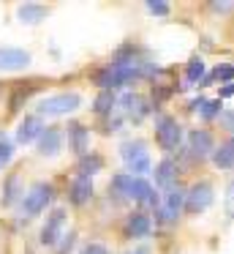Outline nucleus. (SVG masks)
Returning <instances> with one entry per match:
<instances>
[{"label":"nucleus","instance_id":"f257e3e1","mask_svg":"<svg viewBox=\"0 0 234 254\" xmlns=\"http://www.w3.org/2000/svg\"><path fill=\"white\" fill-rule=\"evenodd\" d=\"M120 156H123L125 167L134 178H141L150 172V153H147V145L141 139H128V142L120 145Z\"/></svg>","mask_w":234,"mask_h":254},{"label":"nucleus","instance_id":"f03ea898","mask_svg":"<svg viewBox=\"0 0 234 254\" xmlns=\"http://www.w3.org/2000/svg\"><path fill=\"white\" fill-rule=\"evenodd\" d=\"M155 142L161 150L174 153L180 148V142H183V126L172 115H158L155 118Z\"/></svg>","mask_w":234,"mask_h":254},{"label":"nucleus","instance_id":"7ed1b4c3","mask_svg":"<svg viewBox=\"0 0 234 254\" xmlns=\"http://www.w3.org/2000/svg\"><path fill=\"white\" fill-rule=\"evenodd\" d=\"M185 194H188V189H183V186L166 189V194L161 197V205L155 208L158 221H163V224H172V221H177L180 213L185 210Z\"/></svg>","mask_w":234,"mask_h":254},{"label":"nucleus","instance_id":"20e7f679","mask_svg":"<svg viewBox=\"0 0 234 254\" xmlns=\"http://www.w3.org/2000/svg\"><path fill=\"white\" fill-rule=\"evenodd\" d=\"M82 107V96L79 93H54L49 99H44L38 104V115H52V118H60V115H71Z\"/></svg>","mask_w":234,"mask_h":254},{"label":"nucleus","instance_id":"39448f33","mask_svg":"<svg viewBox=\"0 0 234 254\" xmlns=\"http://www.w3.org/2000/svg\"><path fill=\"white\" fill-rule=\"evenodd\" d=\"M212 199H215V189H212L210 181L193 183V186L188 189V194H185V213H193V216L204 213L212 205Z\"/></svg>","mask_w":234,"mask_h":254},{"label":"nucleus","instance_id":"423d86ee","mask_svg":"<svg viewBox=\"0 0 234 254\" xmlns=\"http://www.w3.org/2000/svg\"><path fill=\"white\" fill-rule=\"evenodd\" d=\"M54 189L49 186V183H33L30 189H27V194L22 197V210H25L27 216H38L47 210L49 199H52Z\"/></svg>","mask_w":234,"mask_h":254},{"label":"nucleus","instance_id":"0eeeda50","mask_svg":"<svg viewBox=\"0 0 234 254\" xmlns=\"http://www.w3.org/2000/svg\"><path fill=\"white\" fill-rule=\"evenodd\" d=\"M188 153L199 161H204L207 156L215 153V139H212V134L207 131V128H193V131H188Z\"/></svg>","mask_w":234,"mask_h":254},{"label":"nucleus","instance_id":"6e6552de","mask_svg":"<svg viewBox=\"0 0 234 254\" xmlns=\"http://www.w3.org/2000/svg\"><path fill=\"white\" fill-rule=\"evenodd\" d=\"M63 224H65V210L63 208H54L52 213L47 216V221H44L41 227V243L49 249H54L60 243V238H63Z\"/></svg>","mask_w":234,"mask_h":254},{"label":"nucleus","instance_id":"1a4fd4ad","mask_svg":"<svg viewBox=\"0 0 234 254\" xmlns=\"http://www.w3.org/2000/svg\"><path fill=\"white\" fill-rule=\"evenodd\" d=\"M30 66V52L16 47H0V71H22Z\"/></svg>","mask_w":234,"mask_h":254},{"label":"nucleus","instance_id":"9d476101","mask_svg":"<svg viewBox=\"0 0 234 254\" xmlns=\"http://www.w3.org/2000/svg\"><path fill=\"white\" fill-rule=\"evenodd\" d=\"M120 110L125 112V118H128V121L139 123L141 118L150 112V107H147V101L141 99L139 93H123V96H120Z\"/></svg>","mask_w":234,"mask_h":254},{"label":"nucleus","instance_id":"9b49d317","mask_svg":"<svg viewBox=\"0 0 234 254\" xmlns=\"http://www.w3.org/2000/svg\"><path fill=\"white\" fill-rule=\"evenodd\" d=\"M44 123L38 115H27L25 121L19 123V128H16V142L19 145H30V142H38V137L44 134Z\"/></svg>","mask_w":234,"mask_h":254},{"label":"nucleus","instance_id":"f8f14e48","mask_svg":"<svg viewBox=\"0 0 234 254\" xmlns=\"http://www.w3.org/2000/svg\"><path fill=\"white\" fill-rule=\"evenodd\" d=\"M90 197H93V181L90 178L76 175L74 181H71V186H68V202L76 205V208H82V205L90 202Z\"/></svg>","mask_w":234,"mask_h":254},{"label":"nucleus","instance_id":"ddd939ff","mask_svg":"<svg viewBox=\"0 0 234 254\" xmlns=\"http://www.w3.org/2000/svg\"><path fill=\"white\" fill-rule=\"evenodd\" d=\"M60 148H63V134H60V128L47 126V128H44V134L38 137V153L52 159V156L60 153Z\"/></svg>","mask_w":234,"mask_h":254},{"label":"nucleus","instance_id":"4468645a","mask_svg":"<svg viewBox=\"0 0 234 254\" xmlns=\"http://www.w3.org/2000/svg\"><path fill=\"white\" fill-rule=\"evenodd\" d=\"M125 232H128V238H147L152 232V219L144 210H136V213H131L128 221H125Z\"/></svg>","mask_w":234,"mask_h":254},{"label":"nucleus","instance_id":"2eb2a0df","mask_svg":"<svg viewBox=\"0 0 234 254\" xmlns=\"http://www.w3.org/2000/svg\"><path fill=\"white\" fill-rule=\"evenodd\" d=\"M68 145L76 156H85L87 148H90V131H87L82 123H68Z\"/></svg>","mask_w":234,"mask_h":254},{"label":"nucleus","instance_id":"dca6fc26","mask_svg":"<svg viewBox=\"0 0 234 254\" xmlns=\"http://www.w3.org/2000/svg\"><path fill=\"white\" fill-rule=\"evenodd\" d=\"M134 202L139 205H150V208H158L161 205V197H158L155 186L144 178H136V186H134Z\"/></svg>","mask_w":234,"mask_h":254},{"label":"nucleus","instance_id":"f3484780","mask_svg":"<svg viewBox=\"0 0 234 254\" xmlns=\"http://www.w3.org/2000/svg\"><path fill=\"white\" fill-rule=\"evenodd\" d=\"M177 164H174L172 159H163V161H158L155 164V186L158 189H172L174 186V181H177Z\"/></svg>","mask_w":234,"mask_h":254},{"label":"nucleus","instance_id":"a211bd4d","mask_svg":"<svg viewBox=\"0 0 234 254\" xmlns=\"http://www.w3.org/2000/svg\"><path fill=\"white\" fill-rule=\"evenodd\" d=\"M134 186H136V178L131 172H117L109 183V191H114L120 199H134Z\"/></svg>","mask_w":234,"mask_h":254},{"label":"nucleus","instance_id":"6ab92c4d","mask_svg":"<svg viewBox=\"0 0 234 254\" xmlns=\"http://www.w3.org/2000/svg\"><path fill=\"white\" fill-rule=\"evenodd\" d=\"M16 17H19L22 25H38L41 19H47V8L41 3H22L16 8Z\"/></svg>","mask_w":234,"mask_h":254},{"label":"nucleus","instance_id":"aec40b11","mask_svg":"<svg viewBox=\"0 0 234 254\" xmlns=\"http://www.w3.org/2000/svg\"><path fill=\"white\" fill-rule=\"evenodd\" d=\"M101 170H103V159L98 153H85L76 161V175H82V178H93Z\"/></svg>","mask_w":234,"mask_h":254},{"label":"nucleus","instance_id":"412c9836","mask_svg":"<svg viewBox=\"0 0 234 254\" xmlns=\"http://www.w3.org/2000/svg\"><path fill=\"white\" fill-rule=\"evenodd\" d=\"M114 107H117V96H114V90H101V93L95 96V101H93V112L95 115H112Z\"/></svg>","mask_w":234,"mask_h":254},{"label":"nucleus","instance_id":"4be33fe9","mask_svg":"<svg viewBox=\"0 0 234 254\" xmlns=\"http://www.w3.org/2000/svg\"><path fill=\"white\" fill-rule=\"evenodd\" d=\"M212 161H215V167H221V170H232L234 167V137L226 139L221 148H215Z\"/></svg>","mask_w":234,"mask_h":254},{"label":"nucleus","instance_id":"5701e85b","mask_svg":"<svg viewBox=\"0 0 234 254\" xmlns=\"http://www.w3.org/2000/svg\"><path fill=\"white\" fill-rule=\"evenodd\" d=\"M22 197H25V191H19V178L8 175V181H5V186H3V205L11 208V205H14L16 199H22Z\"/></svg>","mask_w":234,"mask_h":254},{"label":"nucleus","instance_id":"b1692460","mask_svg":"<svg viewBox=\"0 0 234 254\" xmlns=\"http://www.w3.org/2000/svg\"><path fill=\"white\" fill-rule=\"evenodd\" d=\"M204 71H207L204 61H201V58H190V61H188V66H185V79H188L190 85L204 82Z\"/></svg>","mask_w":234,"mask_h":254},{"label":"nucleus","instance_id":"393cba45","mask_svg":"<svg viewBox=\"0 0 234 254\" xmlns=\"http://www.w3.org/2000/svg\"><path fill=\"white\" fill-rule=\"evenodd\" d=\"M199 115H201V121H215V118H221L223 115V101L221 99H212V101H201V107H199Z\"/></svg>","mask_w":234,"mask_h":254},{"label":"nucleus","instance_id":"a878e982","mask_svg":"<svg viewBox=\"0 0 234 254\" xmlns=\"http://www.w3.org/2000/svg\"><path fill=\"white\" fill-rule=\"evenodd\" d=\"M212 79H221V82H234V66H229V63H221V66L215 68V71L210 74V77H204V85L212 82Z\"/></svg>","mask_w":234,"mask_h":254},{"label":"nucleus","instance_id":"bb28decb","mask_svg":"<svg viewBox=\"0 0 234 254\" xmlns=\"http://www.w3.org/2000/svg\"><path fill=\"white\" fill-rule=\"evenodd\" d=\"M147 11L155 14V17H169L172 6H169V3H161V0H150V3H147Z\"/></svg>","mask_w":234,"mask_h":254},{"label":"nucleus","instance_id":"cd10ccee","mask_svg":"<svg viewBox=\"0 0 234 254\" xmlns=\"http://www.w3.org/2000/svg\"><path fill=\"white\" fill-rule=\"evenodd\" d=\"M11 159H14V145H11L5 137H0V164L5 167Z\"/></svg>","mask_w":234,"mask_h":254},{"label":"nucleus","instance_id":"c85d7f7f","mask_svg":"<svg viewBox=\"0 0 234 254\" xmlns=\"http://www.w3.org/2000/svg\"><path fill=\"white\" fill-rule=\"evenodd\" d=\"M74 241H76V235L74 232H68V235H63V241L54 246V254H68L71 252V246H74Z\"/></svg>","mask_w":234,"mask_h":254},{"label":"nucleus","instance_id":"c756f323","mask_svg":"<svg viewBox=\"0 0 234 254\" xmlns=\"http://www.w3.org/2000/svg\"><path fill=\"white\" fill-rule=\"evenodd\" d=\"M79 254H109V249L103 246V243H87Z\"/></svg>","mask_w":234,"mask_h":254},{"label":"nucleus","instance_id":"7c9ffc66","mask_svg":"<svg viewBox=\"0 0 234 254\" xmlns=\"http://www.w3.org/2000/svg\"><path fill=\"white\" fill-rule=\"evenodd\" d=\"M221 123H223V128H226V131H232L234 134V110H226L221 115Z\"/></svg>","mask_w":234,"mask_h":254},{"label":"nucleus","instance_id":"2f4dec72","mask_svg":"<svg viewBox=\"0 0 234 254\" xmlns=\"http://www.w3.org/2000/svg\"><path fill=\"white\" fill-rule=\"evenodd\" d=\"M226 210H229V216H234V181L226 189Z\"/></svg>","mask_w":234,"mask_h":254},{"label":"nucleus","instance_id":"473e14b6","mask_svg":"<svg viewBox=\"0 0 234 254\" xmlns=\"http://www.w3.org/2000/svg\"><path fill=\"white\" fill-rule=\"evenodd\" d=\"M210 11H215V14H229V11H234V3H210Z\"/></svg>","mask_w":234,"mask_h":254},{"label":"nucleus","instance_id":"72a5a7b5","mask_svg":"<svg viewBox=\"0 0 234 254\" xmlns=\"http://www.w3.org/2000/svg\"><path fill=\"white\" fill-rule=\"evenodd\" d=\"M226 96H234V82H229V85H223V88H221V101L226 99Z\"/></svg>","mask_w":234,"mask_h":254},{"label":"nucleus","instance_id":"f704fd0d","mask_svg":"<svg viewBox=\"0 0 234 254\" xmlns=\"http://www.w3.org/2000/svg\"><path fill=\"white\" fill-rule=\"evenodd\" d=\"M134 254H150V252H147V249H139V252H134Z\"/></svg>","mask_w":234,"mask_h":254},{"label":"nucleus","instance_id":"c9c22d12","mask_svg":"<svg viewBox=\"0 0 234 254\" xmlns=\"http://www.w3.org/2000/svg\"><path fill=\"white\" fill-rule=\"evenodd\" d=\"M0 137H3V134H0Z\"/></svg>","mask_w":234,"mask_h":254}]
</instances>
